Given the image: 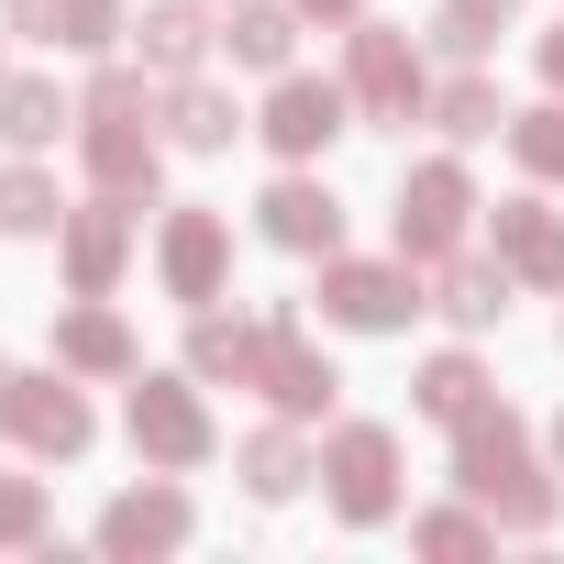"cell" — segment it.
<instances>
[{"mask_svg":"<svg viewBox=\"0 0 564 564\" xmlns=\"http://www.w3.org/2000/svg\"><path fill=\"white\" fill-rule=\"evenodd\" d=\"M454 487L498 520V531H553L564 520V487L542 476V454H531V432L487 399V410H465L454 421Z\"/></svg>","mask_w":564,"mask_h":564,"instance_id":"obj_1","label":"cell"},{"mask_svg":"<svg viewBox=\"0 0 564 564\" xmlns=\"http://www.w3.org/2000/svg\"><path fill=\"white\" fill-rule=\"evenodd\" d=\"M78 144H89V177L122 188V199H155L166 177V144H155V100H144V67H100L89 100H78Z\"/></svg>","mask_w":564,"mask_h":564,"instance_id":"obj_2","label":"cell"},{"mask_svg":"<svg viewBox=\"0 0 564 564\" xmlns=\"http://www.w3.org/2000/svg\"><path fill=\"white\" fill-rule=\"evenodd\" d=\"M0 432H12L34 465H78L100 421H89V399H78L67 366H12V377H0Z\"/></svg>","mask_w":564,"mask_h":564,"instance_id":"obj_3","label":"cell"},{"mask_svg":"<svg viewBox=\"0 0 564 564\" xmlns=\"http://www.w3.org/2000/svg\"><path fill=\"white\" fill-rule=\"evenodd\" d=\"M344 89H355V111L388 122V133H410V122L432 111V67H421V45H410L399 23H355V34H344Z\"/></svg>","mask_w":564,"mask_h":564,"instance_id":"obj_4","label":"cell"},{"mask_svg":"<svg viewBox=\"0 0 564 564\" xmlns=\"http://www.w3.org/2000/svg\"><path fill=\"white\" fill-rule=\"evenodd\" d=\"M432 311V289H421V265L399 254V265H377V254H322V322H344V333H410Z\"/></svg>","mask_w":564,"mask_h":564,"instance_id":"obj_5","label":"cell"},{"mask_svg":"<svg viewBox=\"0 0 564 564\" xmlns=\"http://www.w3.org/2000/svg\"><path fill=\"white\" fill-rule=\"evenodd\" d=\"M476 210H487V199H476V177H465L454 155H432V166H410V177H399V210H388V221H399V254L432 276L443 254H465V221H476Z\"/></svg>","mask_w":564,"mask_h":564,"instance_id":"obj_6","label":"cell"},{"mask_svg":"<svg viewBox=\"0 0 564 564\" xmlns=\"http://www.w3.org/2000/svg\"><path fill=\"white\" fill-rule=\"evenodd\" d=\"M122 432L155 476H188L210 465V410H199V377H144L133 366V399H122Z\"/></svg>","mask_w":564,"mask_h":564,"instance_id":"obj_7","label":"cell"},{"mask_svg":"<svg viewBox=\"0 0 564 564\" xmlns=\"http://www.w3.org/2000/svg\"><path fill=\"white\" fill-rule=\"evenodd\" d=\"M322 487H333V520H355V531L399 520V432L388 421H344L322 443Z\"/></svg>","mask_w":564,"mask_h":564,"instance_id":"obj_8","label":"cell"},{"mask_svg":"<svg viewBox=\"0 0 564 564\" xmlns=\"http://www.w3.org/2000/svg\"><path fill=\"white\" fill-rule=\"evenodd\" d=\"M254 399H265V410H289V421H322V410L344 399L333 355L300 333V311H289V300L265 311V344H254Z\"/></svg>","mask_w":564,"mask_h":564,"instance_id":"obj_9","label":"cell"},{"mask_svg":"<svg viewBox=\"0 0 564 564\" xmlns=\"http://www.w3.org/2000/svg\"><path fill=\"white\" fill-rule=\"evenodd\" d=\"M155 276H166V300H188V311H210V300L232 289V221H221L210 199H188V210H166V232H155Z\"/></svg>","mask_w":564,"mask_h":564,"instance_id":"obj_10","label":"cell"},{"mask_svg":"<svg viewBox=\"0 0 564 564\" xmlns=\"http://www.w3.org/2000/svg\"><path fill=\"white\" fill-rule=\"evenodd\" d=\"M254 133L289 155V166H311L333 133H355V89H333V78H276L265 111H254Z\"/></svg>","mask_w":564,"mask_h":564,"instance_id":"obj_11","label":"cell"},{"mask_svg":"<svg viewBox=\"0 0 564 564\" xmlns=\"http://www.w3.org/2000/svg\"><path fill=\"white\" fill-rule=\"evenodd\" d=\"M133 210H144V199H122V188H100L89 210H67L56 243H67V289H78V300H111V289H122V265H133Z\"/></svg>","mask_w":564,"mask_h":564,"instance_id":"obj_12","label":"cell"},{"mask_svg":"<svg viewBox=\"0 0 564 564\" xmlns=\"http://www.w3.org/2000/svg\"><path fill=\"white\" fill-rule=\"evenodd\" d=\"M188 531H199V509H188V487H166V476H155V487H122V498L100 509V553H111V564L177 553Z\"/></svg>","mask_w":564,"mask_h":564,"instance_id":"obj_13","label":"cell"},{"mask_svg":"<svg viewBox=\"0 0 564 564\" xmlns=\"http://www.w3.org/2000/svg\"><path fill=\"white\" fill-rule=\"evenodd\" d=\"M254 221H265L276 254H344V199H333L322 177H276V188L254 199Z\"/></svg>","mask_w":564,"mask_h":564,"instance_id":"obj_14","label":"cell"},{"mask_svg":"<svg viewBox=\"0 0 564 564\" xmlns=\"http://www.w3.org/2000/svg\"><path fill=\"white\" fill-rule=\"evenodd\" d=\"M487 232H498V265L520 276V289H564V210H542V199H498Z\"/></svg>","mask_w":564,"mask_h":564,"instance_id":"obj_15","label":"cell"},{"mask_svg":"<svg viewBox=\"0 0 564 564\" xmlns=\"http://www.w3.org/2000/svg\"><path fill=\"white\" fill-rule=\"evenodd\" d=\"M509 289H520V276H509L498 254H443V265H432V311H443L454 333H498V322H509Z\"/></svg>","mask_w":564,"mask_h":564,"instance_id":"obj_16","label":"cell"},{"mask_svg":"<svg viewBox=\"0 0 564 564\" xmlns=\"http://www.w3.org/2000/svg\"><path fill=\"white\" fill-rule=\"evenodd\" d=\"M210 45H221V23L199 12V0H155V12L133 23V67H144V78H199Z\"/></svg>","mask_w":564,"mask_h":564,"instance_id":"obj_17","label":"cell"},{"mask_svg":"<svg viewBox=\"0 0 564 564\" xmlns=\"http://www.w3.org/2000/svg\"><path fill=\"white\" fill-rule=\"evenodd\" d=\"M12 12H23V34L56 45V56H111V45L133 34L122 0H12Z\"/></svg>","mask_w":564,"mask_h":564,"instance_id":"obj_18","label":"cell"},{"mask_svg":"<svg viewBox=\"0 0 564 564\" xmlns=\"http://www.w3.org/2000/svg\"><path fill=\"white\" fill-rule=\"evenodd\" d=\"M232 476H243V498H265V509H276V498H300V487L322 476V454L300 443V421H289V410H276L265 432H243V454H232Z\"/></svg>","mask_w":564,"mask_h":564,"instance_id":"obj_19","label":"cell"},{"mask_svg":"<svg viewBox=\"0 0 564 564\" xmlns=\"http://www.w3.org/2000/svg\"><path fill=\"white\" fill-rule=\"evenodd\" d=\"M56 366H67V377H133V366H144V344L122 333V311L78 300V311L56 322Z\"/></svg>","mask_w":564,"mask_h":564,"instance_id":"obj_20","label":"cell"},{"mask_svg":"<svg viewBox=\"0 0 564 564\" xmlns=\"http://www.w3.org/2000/svg\"><path fill=\"white\" fill-rule=\"evenodd\" d=\"M300 0H232V23H221V45H232V67H265V78H289V56H300Z\"/></svg>","mask_w":564,"mask_h":564,"instance_id":"obj_21","label":"cell"},{"mask_svg":"<svg viewBox=\"0 0 564 564\" xmlns=\"http://www.w3.org/2000/svg\"><path fill=\"white\" fill-rule=\"evenodd\" d=\"M254 344H265V322L188 311V377H199V388H254Z\"/></svg>","mask_w":564,"mask_h":564,"instance_id":"obj_22","label":"cell"},{"mask_svg":"<svg viewBox=\"0 0 564 564\" xmlns=\"http://www.w3.org/2000/svg\"><path fill=\"white\" fill-rule=\"evenodd\" d=\"M166 133H177L188 155H232L243 111H232V89H210V78H166Z\"/></svg>","mask_w":564,"mask_h":564,"instance_id":"obj_23","label":"cell"},{"mask_svg":"<svg viewBox=\"0 0 564 564\" xmlns=\"http://www.w3.org/2000/svg\"><path fill=\"white\" fill-rule=\"evenodd\" d=\"M421 122H443L454 144H487V133H509V100H498V78L487 67H454L443 89H432V111Z\"/></svg>","mask_w":564,"mask_h":564,"instance_id":"obj_24","label":"cell"},{"mask_svg":"<svg viewBox=\"0 0 564 564\" xmlns=\"http://www.w3.org/2000/svg\"><path fill=\"white\" fill-rule=\"evenodd\" d=\"M67 122L78 111L56 100V78H0V144H12V155H45Z\"/></svg>","mask_w":564,"mask_h":564,"instance_id":"obj_25","label":"cell"},{"mask_svg":"<svg viewBox=\"0 0 564 564\" xmlns=\"http://www.w3.org/2000/svg\"><path fill=\"white\" fill-rule=\"evenodd\" d=\"M509 12H520V0H443V12H432V56H454V67H476L498 34H509Z\"/></svg>","mask_w":564,"mask_h":564,"instance_id":"obj_26","label":"cell"},{"mask_svg":"<svg viewBox=\"0 0 564 564\" xmlns=\"http://www.w3.org/2000/svg\"><path fill=\"white\" fill-rule=\"evenodd\" d=\"M0 232H67V199H56V177L34 155L0 166Z\"/></svg>","mask_w":564,"mask_h":564,"instance_id":"obj_27","label":"cell"},{"mask_svg":"<svg viewBox=\"0 0 564 564\" xmlns=\"http://www.w3.org/2000/svg\"><path fill=\"white\" fill-rule=\"evenodd\" d=\"M410 399H421L432 421H465V410H487V366H476V355H432V366L410 377Z\"/></svg>","mask_w":564,"mask_h":564,"instance_id":"obj_28","label":"cell"},{"mask_svg":"<svg viewBox=\"0 0 564 564\" xmlns=\"http://www.w3.org/2000/svg\"><path fill=\"white\" fill-rule=\"evenodd\" d=\"M410 542H421L432 564H476V553H498V520H487V509H421Z\"/></svg>","mask_w":564,"mask_h":564,"instance_id":"obj_29","label":"cell"},{"mask_svg":"<svg viewBox=\"0 0 564 564\" xmlns=\"http://www.w3.org/2000/svg\"><path fill=\"white\" fill-rule=\"evenodd\" d=\"M509 155H520V177L564 188V100H542V111H509Z\"/></svg>","mask_w":564,"mask_h":564,"instance_id":"obj_30","label":"cell"},{"mask_svg":"<svg viewBox=\"0 0 564 564\" xmlns=\"http://www.w3.org/2000/svg\"><path fill=\"white\" fill-rule=\"evenodd\" d=\"M45 542V476H0V553Z\"/></svg>","mask_w":564,"mask_h":564,"instance_id":"obj_31","label":"cell"},{"mask_svg":"<svg viewBox=\"0 0 564 564\" xmlns=\"http://www.w3.org/2000/svg\"><path fill=\"white\" fill-rule=\"evenodd\" d=\"M542 89H553V100H564V23H553V34H542Z\"/></svg>","mask_w":564,"mask_h":564,"instance_id":"obj_32","label":"cell"},{"mask_svg":"<svg viewBox=\"0 0 564 564\" xmlns=\"http://www.w3.org/2000/svg\"><path fill=\"white\" fill-rule=\"evenodd\" d=\"M311 23H366V0H300Z\"/></svg>","mask_w":564,"mask_h":564,"instance_id":"obj_33","label":"cell"},{"mask_svg":"<svg viewBox=\"0 0 564 564\" xmlns=\"http://www.w3.org/2000/svg\"><path fill=\"white\" fill-rule=\"evenodd\" d=\"M553 465H564V410H553Z\"/></svg>","mask_w":564,"mask_h":564,"instance_id":"obj_34","label":"cell"},{"mask_svg":"<svg viewBox=\"0 0 564 564\" xmlns=\"http://www.w3.org/2000/svg\"><path fill=\"white\" fill-rule=\"evenodd\" d=\"M0 78H12V67H0Z\"/></svg>","mask_w":564,"mask_h":564,"instance_id":"obj_35","label":"cell"}]
</instances>
